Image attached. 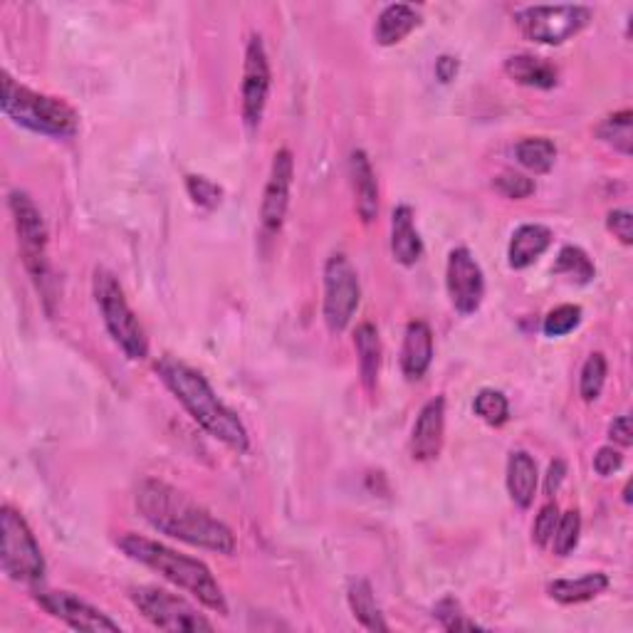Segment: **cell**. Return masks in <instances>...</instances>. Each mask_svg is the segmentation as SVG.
<instances>
[{"instance_id":"1","label":"cell","mask_w":633,"mask_h":633,"mask_svg":"<svg viewBox=\"0 0 633 633\" xmlns=\"http://www.w3.org/2000/svg\"><path fill=\"white\" fill-rule=\"evenodd\" d=\"M136 510L156 533L179 539L208 552L232 554L236 535L232 529L179 488L164 480H144L136 490Z\"/></svg>"},{"instance_id":"2","label":"cell","mask_w":633,"mask_h":633,"mask_svg":"<svg viewBox=\"0 0 633 633\" xmlns=\"http://www.w3.org/2000/svg\"><path fill=\"white\" fill-rule=\"evenodd\" d=\"M158 379L164 386L179 398V404L189 411V416L199 423L203 431L213 439L228 445L236 453H248L250 435L248 428L240 421L236 411L220 402L216 391L208 384V379L195 371L193 367L174 357H162L154 365Z\"/></svg>"},{"instance_id":"3","label":"cell","mask_w":633,"mask_h":633,"mask_svg":"<svg viewBox=\"0 0 633 633\" xmlns=\"http://www.w3.org/2000/svg\"><path fill=\"white\" fill-rule=\"evenodd\" d=\"M117 545L129 560L148 566V570H154L156 574H162L166 582L189 592L191 597L199 599L206 609L220 613V617L228 613L226 594H223L218 580L201 560H193L189 554L176 552V549L162 542H154V539L142 537L136 533L122 535L117 539Z\"/></svg>"},{"instance_id":"4","label":"cell","mask_w":633,"mask_h":633,"mask_svg":"<svg viewBox=\"0 0 633 633\" xmlns=\"http://www.w3.org/2000/svg\"><path fill=\"white\" fill-rule=\"evenodd\" d=\"M0 107L3 115L27 132L52 136V139H70L77 134L80 117L68 101L43 95L31 87L15 82L11 74L3 72V95H0Z\"/></svg>"},{"instance_id":"5","label":"cell","mask_w":633,"mask_h":633,"mask_svg":"<svg viewBox=\"0 0 633 633\" xmlns=\"http://www.w3.org/2000/svg\"><path fill=\"white\" fill-rule=\"evenodd\" d=\"M92 295L99 307L101 322L109 332V337L117 342L132 361H142L148 357V337L139 322L132 304L127 302L122 285L109 270H95V280H92Z\"/></svg>"},{"instance_id":"6","label":"cell","mask_w":633,"mask_h":633,"mask_svg":"<svg viewBox=\"0 0 633 633\" xmlns=\"http://www.w3.org/2000/svg\"><path fill=\"white\" fill-rule=\"evenodd\" d=\"M0 529H3V547H0V566L8 580L21 584H40L45 576V557L37 545L31 525L21 512L5 505L0 512Z\"/></svg>"},{"instance_id":"7","label":"cell","mask_w":633,"mask_h":633,"mask_svg":"<svg viewBox=\"0 0 633 633\" xmlns=\"http://www.w3.org/2000/svg\"><path fill=\"white\" fill-rule=\"evenodd\" d=\"M129 599L136 611L158 631L171 633H199L213 631V623L199 613L193 604L162 586H134L129 589Z\"/></svg>"},{"instance_id":"8","label":"cell","mask_w":633,"mask_h":633,"mask_svg":"<svg viewBox=\"0 0 633 633\" xmlns=\"http://www.w3.org/2000/svg\"><path fill=\"white\" fill-rule=\"evenodd\" d=\"M592 23L586 5H527L515 11V25L537 45H564Z\"/></svg>"},{"instance_id":"9","label":"cell","mask_w":633,"mask_h":633,"mask_svg":"<svg viewBox=\"0 0 633 633\" xmlns=\"http://www.w3.org/2000/svg\"><path fill=\"white\" fill-rule=\"evenodd\" d=\"M11 206L13 226L17 232V246H21L23 265L31 273L37 287H43L50 277V263H48V226L40 208L35 206V201L25 191H13L8 199Z\"/></svg>"},{"instance_id":"10","label":"cell","mask_w":633,"mask_h":633,"mask_svg":"<svg viewBox=\"0 0 633 633\" xmlns=\"http://www.w3.org/2000/svg\"><path fill=\"white\" fill-rule=\"evenodd\" d=\"M361 285L347 255L334 253L324 263V304L322 314L330 332H344L359 310Z\"/></svg>"},{"instance_id":"11","label":"cell","mask_w":633,"mask_h":633,"mask_svg":"<svg viewBox=\"0 0 633 633\" xmlns=\"http://www.w3.org/2000/svg\"><path fill=\"white\" fill-rule=\"evenodd\" d=\"M270 85H273V72H270L265 43L260 35H253L246 48L243 82H240V111H243V122L250 132H255L263 122Z\"/></svg>"},{"instance_id":"12","label":"cell","mask_w":633,"mask_h":633,"mask_svg":"<svg viewBox=\"0 0 633 633\" xmlns=\"http://www.w3.org/2000/svg\"><path fill=\"white\" fill-rule=\"evenodd\" d=\"M295 179V158L290 148H280L270 164V176L260 201V230L270 240L280 232L287 208H290V193Z\"/></svg>"},{"instance_id":"13","label":"cell","mask_w":633,"mask_h":633,"mask_svg":"<svg viewBox=\"0 0 633 633\" xmlns=\"http://www.w3.org/2000/svg\"><path fill=\"white\" fill-rule=\"evenodd\" d=\"M445 287L455 312L475 314L486 297V275L468 248H453L445 265Z\"/></svg>"},{"instance_id":"14","label":"cell","mask_w":633,"mask_h":633,"mask_svg":"<svg viewBox=\"0 0 633 633\" xmlns=\"http://www.w3.org/2000/svg\"><path fill=\"white\" fill-rule=\"evenodd\" d=\"M35 601L50 613L52 619L68 623L74 631H122V626L115 619H109L105 611L92 607L89 601L74 597L70 592H50L40 589L35 592Z\"/></svg>"},{"instance_id":"15","label":"cell","mask_w":633,"mask_h":633,"mask_svg":"<svg viewBox=\"0 0 633 633\" xmlns=\"http://www.w3.org/2000/svg\"><path fill=\"white\" fill-rule=\"evenodd\" d=\"M445 439V398L435 396L418 414L411 431V455L418 463L435 461Z\"/></svg>"},{"instance_id":"16","label":"cell","mask_w":633,"mask_h":633,"mask_svg":"<svg viewBox=\"0 0 633 633\" xmlns=\"http://www.w3.org/2000/svg\"><path fill=\"white\" fill-rule=\"evenodd\" d=\"M349 176L354 189V203H357L359 218L367 223H374L379 216V183L374 166H371L367 152H351L349 156Z\"/></svg>"},{"instance_id":"17","label":"cell","mask_w":633,"mask_h":633,"mask_svg":"<svg viewBox=\"0 0 633 633\" xmlns=\"http://www.w3.org/2000/svg\"><path fill=\"white\" fill-rule=\"evenodd\" d=\"M433 361V332L423 320L408 322L402 347V369L408 381L426 377Z\"/></svg>"},{"instance_id":"18","label":"cell","mask_w":633,"mask_h":633,"mask_svg":"<svg viewBox=\"0 0 633 633\" xmlns=\"http://www.w3.org/2000/svg\"><path fill=\"white\" fill-rule=\"evenodd\" d=\"M552 246V230L542 223H525L512 232L507 246V263L512 270H525L535 265L539 258Z\"/></svg>"},{"instance_id":"19","label":"cell","mask_w":633,"mask_h":633,"mask_svg":"<svg viewBox=\"0 0 633 633\" xmlns=\"http://www.w3.org/2000/svg\"><path fill=\"white\" fill-rule=\"evenodd\" d=\"M391 253L404 267H414L423 255V240L414 226L411 206H396L391 213Z\"/></svg>"},{"instance_id":"20","label":"cell","mask_w":633,"mask_h":633,"mask_svg":"<svg viewBox=\"0 0 633 633\" xmlns=\"http://www.w3.org/2000/svg\"><path fill=\"white\" fill-rule=\"evenodd\" d=\"M421 25V13L414 5L406 3H391L379 13L374 25V40L381 48H391L406 40L416 27Z\"/></svg>"},{"instance_id":"21","label":"cell","mask_w":633,"mask_h":633,"mask_svg":"<svg viewBox=\"0 0 633 633\" xmlns=\"http://www.w3.org/2000/svg\"><path fill=\"white\" fill-rule=\"evenodd\" d=\"M537 463L527 451H512L507 461V492L519 510L533 507L537 495Z\"/></svg>"},{"instance_id":"22","label":"cell","mask_w":633,"mask_h":633,"mask_svg":"<svg viewBox=\"0 0 633 633\" xmlns=\"http://www.w3.org/2000/svg\"><path fill=\"white\" fill-rule=\"evenodd\" d=\"M505 74L517 85L533 89H552L560 82V70L537 55H512L505 60Z\"/></svg>"},{"instance_id":"23","label":"cell","mask_w":633,"mask_h":633,"mask_svg":"<svg viewBox=\"0 0 633 633\" xmlns=\"http://www.w3.org/2000/svg\"><path fill=\"white\" fill-rule=\"evenodd\" d=\"M607 589H609V576L601 574V572H592V574L576 576V580L549 582L547 594L554 601L566 604V607H570V604H584V601L597 599Z\"/></svg>"},{"instance_id":"24","label":"cell","mask_w":633,"mask_h":633,"mask_svg":"<svg viewBox=\"0 0 633 633\" xmlns=\"http://www.w3.org/2000/svg\"><path fill=\"white\" fill-rule=\"evenodd\" d=\"M347 601H349L354 619H357L367 631H384V633L391 631V626L384 619V613H381L379 604H377L374 589H371V584L367 580H351L349 582Z\"/></svg>"},{"instance_id":"25","label":"cell","mask_w":633,"mask_h":633,"mask_svg":"<svg viewBox=\"0 0 633 633\" xmlns=\"http://www.w3.org/2000/svg\"><path fill=\"white\" fill-rule=\"evenodd\" d=\"M354 347H357L359 354L361 381H365L367 391H374L381 371V339L374 324L367 322L354 332Z\"/></svg>"},{"instance_id":"26","label":"cell","mask_w":633,"mask_h":633,"mask_svg":"<svg viewBox=\"0 0 633 633\" xmlns=\"http://www.w3.org/2000/svg\"><path fill=\"white\" fill-rule=\"evenodd\" d=\"M554 275L566 277L574 285H589L597 277V267H594L592 258L576 246H564L557 255V263L552 267Z\"/></svg>"},{"instance_id":"27","label":"cell","mask_w":633,"mask_h":633,"mask_svg":"<svg viewBox=\"0 0 633 633\" xmlns=\"http://www.w3.org/2000/svg\"><path fill=\"white\" fill-rule=\"evenodd\" d=\"M515 156L527 171L547 174V171H552V166H554L557 146L545 136H529L515 146Z\"/></svg>"},{"instance_id":"28","label":"cell","mask_w":633,"mask_h":633,"mask_svg":"<svg viewBox=\"0 0 633 633\" xmlns=\"http://www.w3.org/2000/svg\"><path fill=\"white\" fill-rule=\"evenodd\" d=\"M631 109H621V111H613L604 122L597 127V136L601 139L604 144L613 146V152H619L623 156H631Z\"/></svg>"},{"instance_id":"29","label":"cell","mask_w":633,"mask_h":633,"mask_svg":"<svg viewBox=\"0 0 633 633\" xmlns=\"http://www.w3.org/2000/svg\"><path fill=\"white\" fill-rule=\"evenodd\" d=\"M473 411L480 421H486L492 428H500L507 423L510 418V402L507 396L498 389H480L473 402Z\"/></svg>"},{"instance_id":"30","label":"cell","mask_w":633,"mask_h":633,"mask_svg":"<svg viewBox=\"0 0 633 633\" xmlns=\"http://www.w3.org/2000/svg\"><path fill=\"white\" fill-rule=\"evenodd\" d=\"M607 374H609L607 357H604L601 351H594L592 357L584 361L580 374V396L586 404H594L601 396L604 384H607Z\"/></svg>"},{"instance_id":"31","label":"cell","mask_w":633,"mask_h":633,"mask_svg":"<svg viewBox=\"0 0 633 633\" xmlns=\"http://www.w3.org/2000/svg\"><path fill=\"white\" fill-rule=\"evenodd\" d=\"M433 617L441 623L443 631H486V626H480L478 621L470 619L468 613L463 611L461 601L453 597H445L435 604Z\"/></svg>"},{"instance_id":"32","label":"cell","mask_w":633,"mask_h":633,"mask_svg":"<svg viewBox=\"0 0 633 633\" xmlns=\"http://www.w3.org/2000/svg\"><path fill=\"white\" fill-rule=\"evenodd\" d=\"M580 535H582V515L576 510H570L560 515V523H557L552 542L549 545H552L557 557H570L576 545H580Z\"/></svg>"},{"instance_id":"33","label":"cell","mask_w":633,"mask_h":633,"mask_svg":"<svg viewBox=\"0 0 633 633\" xmlns=\"http://www.w3.org/2000/svg\"><path fill=\"white\" fill-rule=\"evenodd\" d=\"M582 322V307L580 304H560L545 316L542 332L547 337H564V334L574 332Z\"/></svg>"},{"instance_id":"34","label":"cell","mask_w":633,"mask_h":633,"mask_svg":"<svg viewBox=\"0 0 633 633\" xmlns=\"http://www.w3.org/2000/svg\"><path fill=\"white\" fill-rule=\"evenodd\" d=\"M186 191H189L195 206L206 211H216L223 203V189L206 176H186Z\"/></svg>"},{"instance_id":"35","label":"cell","mask_w":633,"mask_h":633,"mask_svg":"<svg viewBox=\"0 0 633 633\" xmlns=\"http://www.w3.org/2000/svg\"><path fill=\"white\" fill-rule=\"evenodd\" d=\"M492 186H495L498 193H502L505 199H512V201H523L527 199V195L535 193V181L517 171H502L500 176H495Z\"/></svg>"},{"instance_id":"36","label":"cell","mask_w":633,"mask_h":633,"mask_svg":"<svg viewBox=\"0 0 633 633\" xmlns=\"http://www.w3.org/2000/svg\"><path fill=\"white\" fill-rule=\"evenodd\" d=\"M560 507H557V502H547V505L539 510V515L535 519V527H533V539L537 547H549L552 542V535L557 529V523H560Z\"/></svg>"},{"instance_id":"37","label":"cell","mask_w":633,"mask_h":633,"mask_svg":"<svg viewBox=\"0 0 633 633\" xmlns=\"http://www.w3.org/2000/svg\"><path fill=\"white\" fill-rule=\"evenodd\" d=\"M607 228L609 232H613V238H619L623 246H631L633 243V218H631V211L626 208H617L611 211L607 216Z\"/></svg>"},{"instance_id":"38","label":"cell","mask_w":633,"mask_h":633,"mask_svg":"<svg viewBox=\"0 0 633 633\" xmlns=\"http://www.w3.org/2000/svg\"><path fill=\"white\" fill-rule=\"evenodd\" d=\"M623 465V455L619 449H613V445H604V449L597 451L594 455V470H597L601 478H609V475L619 473Z\"/></svg>"},{"instance_id":"39","label":"cell","mask_w":633,"mask_h":633,"mask_svg":"<svg viewBox=\"0 0 633 633\" xmlns=\"http://www.w3.org/2000/svg\"><path fill=\"white\" fill-rule=\"evenodd\" d=\"M609 439L611 443L621 445V449H629L633 443V431H631V416H619L609 423Z\"/></svg>"},{"instance_id":"40","label":"cell","mask_w":633,"mask_h":633,"mask_svg":"<svg viewBox=\"0 0 633 633\" xmlns=\"http://www.w3.org/2000/svg\"><path fill=\"white\" fill-rule=\"evenodd\" d=\"M566 478V463L564 461H552L549 463V468H547V475H545V492L547 495H557L562 488V482Z\"/></svg>"},{"instance_id":"41","label":"cell","mask_w":633,"mask_h":633,"mask_svg":"<svg viewBox=\"0 0 633 633\" xmlns=\"http://www.w3.org/2000/svg\"><path fill=\"white\" fill-rule=\"evenodd\" d=\"M458 70H461V62H458V58H453V55H441V58L435 60V77H439L443 85L453 82Z\"/></svg>"},{"instance_id":"42","label":"cell","mask_w":633,"mask_h":633,"mask_svg":"<svg viewBox=\"0 0 633 633\" xmlns=\"http://www.w3.org/2000/svg\"><path fill=\"white\" fill-rule=\"evenodd\" d=\"M623 500H626V502H631V486H626V488H623Z\"/></svg>"}]
</instances>
